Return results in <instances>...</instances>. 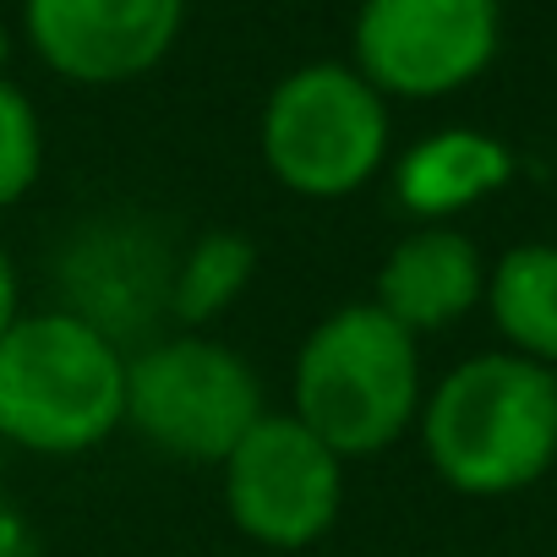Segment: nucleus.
I'll use <instances>...</instances> for the list:
<instances>
[{"label":"nucleus","instance_id":"1","mask_svg":"<svg viewBox=\"0 0 557 557\" xmlns=\"http://www.w3.org/2000/svg\"><path fill=\"white\" fill-rule=\"evenodd\" d=\"M416 432L443 486L513 497L557 465V372L513 350H481L437 377Z\"/></svg>","mask_w":557,"mask_h":557},{"label":"nucleus","instance_id":"2","mask_svg":"<svg viewBox=\"0 0 557 557\" xmlns=\"http://www.w3.org/2000/svg\"><path fill=\"white\" fill-rule=\"evenodd\" d=\"M126 361L66 307L23 312L0 339V443L50 459L99 448L126 426Z\"/></svg>","mask_w":557,"mask_h":557},{"label":"nucleus","instance_id":"3","mask_svg":"<svg viewBox=\"0 0 557 557\" xmlns=\"http://www.w3.org/2000/svg\"><path fill=\"white\" fill-rule=\"evenodd\" d=\"M421 399V345L377 301L329 312L296 350L290 410L339 459L394 448L416 426Z\"/></svg>","mask_w":557,"mask_h":557},{"label":"nucleus","instance_id":"4","mask_svg":"<svg viewBox=\"0 0 557 557\" xmlns=\"http://www.w3.org/2000/svg\"><path fill=\"white\" fill-rule=\"evenodd\" d=\"M262 416L257 372L208 334H159L126 361V426L170 459L224 465Z\"/></svg>","mask_w":557,"mask_h":557},{"label":"nucleus","instance_id":"5","mask_svg":"<svg viewBox=\"0 0 557 557\" xmlns=\"http://www.w3.org/2000/svg\"><path fill=\"white\" fill-rule=\"evenodd\" d=\"M388 159L383 94L339 61L301 66L262 104V164L296 197H350Z\"/></svg>","mask_w":557,"mask_h":557},{"label":"nucleus","instance_id":"6","mask_svg":"<svg viewBox=\"0 0 557 557\" xmlns=\"http://www.w3.org/2000/svg\"><path fill=\"white\" fill-rule=\"evenodd\" d=\"M219 470L235 530L273 552L323 541L345 508V459L296 410H268Z\"/></svg>","mask_w":557,"mask_h":557},{"label":"nucleus","instance_id":"7","mask_svg":"<svg viewBox=\"0 0 557 557\" xmlns=\"http://www.w3.org/2000/svg\"><path fill=\"white\" fill-rule=\"evenodd\" d=\"M503 45L497 0H361L356 72L388 99L470 88Z\"/></svg>","mask_w":557,"mask_h":557},{"label":"nucleus","instance_id":"8","mask_svg":"<svg viewBox=\"0 0 557 557\" xmlns=\"http://www.w3.org/2000/svg\"><path fill=\"white\" fill-rule=\"evenodd\" d=\"M23 17L50 72L110 88L170 55L186 0H23Z\"/></svg>","mask_w":557,"mask_h":557},{"label":"nucleus","instance_id":"9","mask_svg":"<svg viewBox=\"0 0 557 557\" xmlns=\"http://www.w3.org/2000/svg\"><path fill=\"white\" fill-rule=\"evenodd\" d=\"M175 251L143 224H83L61 251V307L110 334L121 350L137 334L159 339L153 323L170 318Z\"/></svg>","mask_w":557,"mask_h":557},{"label":"nucleus","instance_id":"10","mask_svg":"<svg viewBox=\"0 0 557 557\" xmlns=\"http://www.w3.org/2000/svg\"><path fill=\"white\" fill-rule=\"evenodd\" d=\"M372 301L421 334H443L454 323H465L481 301H486V262L481 246L454 230V224H416L410 235H399L377 268V285Z\"/></svg>","mask_w":557,"mask_h":557},{"label":"nucleus","instance_id":"11","mask_svg":"<svg viewBox=\"0 0 557 557\" xmlns=\"http://www.w3.org/2000/svg\"><path fill=\"white\" fill-rule=\"evenodd\" d=\"M508 175H513V153L492 132L443 126L416 148H405V159L394 164V197L416 224H448L465 208L503 191Z\"/></svg>","mask_w":557,"mask_h":557},{"label":"nucleus","instance_id":"12","mask_svg":"<svg viewBox=\"0 0 557 557\" xmlns=\"http://www.w3.org/2000/svg\"><path fill=\"white\" fill-rule=\"evenodd\" d=\"M486 318L503 350L557 372V240H519L486 268Z\"/></svg>","mask_w":557,"mask_h":557},{"label":"nucleus","instance_id":"13","mask_svg":"<svg viewBox=\"0 0 557 557\" xmlns=\"http://www.w3.org/2000/svg\"><path fill=\"white\" fill-rule=\"evenodd\" d=\"M257 273V246L235 230H208L186 251H175L170 278V318L186 334H202L213 318H224Z\"/></svg>","mask_w":557,"mask_h":557},{"label":"nucleus","instance_id":"14","mask_svg":"<svg viewBox=\"0 0 557 557\" xmlns=\"http://www.w3.org/2000/svg\"><path fill=\"white\" fill-rule=\"evenodd\" d=\"M45 170V126L17 83L0 77V208H12L34 191Z\"/></svg>","mask_w":557,"mask_h":557},{"label":"nucleus","instance_id":"15","mask_svg":"<svg viewBox=\"0 0 557 557\" xmlns=\"http://www.w3.org/2000/svg\"><path fill=\"white\" fill-rule=\"evenodd\" d=\"M23 318V285H17V262L12 251L0 246V339H7V329Z\"/></svg>","mask_w":557,"mask_h":557}]
</instances>
